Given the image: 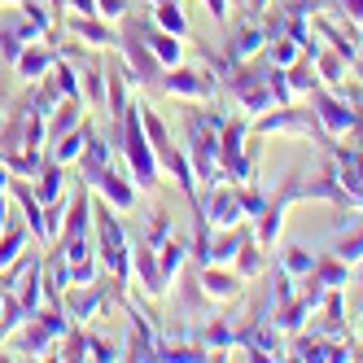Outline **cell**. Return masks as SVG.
<instances>
[{"label":"cell","instance_id":"cell-2","mask_svg":"<svg viewBox=\"0 0 363 363\" xmlns=\"http://www.w3.org/2000/svg\"><path fill=\"white\" fill-rule=\"evenodd\" d=\"M219 127H223V114H211V110H189L184 114V132H189V162H193V175L197 184H219Z\"/></svg>","mask_w":363,"mask_h":363},{"label":"cell","instance_id":"cell-15","mask_svg":"<svg viewBox=\"0 0 363 363\" xmlns=\"http://www.w3.org/2000/svg\"><path fill=\"white\" fill-rule=\"evenodd\" d=\"M66 31L74 40H84L88 48H118V27L106 18H96V13H70Z\"/></svg>","mask_w":363,"mask_h":363},{"label":"cell","instance_id":"cell-11","mask_svg":"<svg viewBox=\"0 0 363 363\" xmlns=\"http://www.w3.org/2000/svg\"><path fill=\"white\" fill-rule=\"evenodd\" d=\"M267 27H263V18H241L237 22V27H232V40H228V62H254L258 53H263V48H267Z\"/></svg>","mask_w":363,"mask_h":363},{"label":"cell","instance_id":"cell-1","mask_svg":"<svg viewBox=\"0 0 363 363\" xmlns=\"http://www.w3.org/2000/svg\"><path fill=\"white\" fill-rule=\"evenodd\" d=\"M110 140L118 149V158L127 162V175H132V184L140 193H153L158 189V175H162V162H158V153H153L149 136H145V123H140V106L132 101L123 114V123L110 127Z\"/></svg>","mask_w":363,"mask_h":363},{"label":"cell","instance_id":"cell-40","mask_svg":"<svg viewBox=\"0 0 363 363\" xmlns=\"http://www.w3.org/2000/svg\"><path fill=\"white\" fill-rule=\"evenodd\" d=\"M333 5H337V18L346 27H363V0H333Z\"/></svg>","mask_w":363,"mask_h":363},{"label":"cell","instance_id":"cell-38","mask_svg":"<svg viewBox=\"0 0 363 363\" xmlns=\"http://www.w3.org/2000/svg\"><path fill=\"white\" fill-rule=\"evenodd\" d=\"M171 232H175L171 211H153V219H149V228H145V241H149V245H162Z\"/></svg>","mask_w":363,"mask_h":363},{"label":"cell","instance_id":"cell-49","mask_svg":"<svg viewBox=\"0 0 363 363\" xmlns=\"http://www.w3.org/2000/svg\"><path fill=\"white\" fill-rule=\"evenodd\" d=\"M359 284H363V272H359Z\"/></svg>","mask_w":363,"mask_h":363},{"label":"cell","instance_id":"cell-41","mask_svg":"<svg viewBox=\"0 0 363 363\" xmlns=\"http://www.w3.org/2000/svg\"><path fill=\"white\" fill-rule=\"evenodd\" d=\"M201 5L211 9V18L219 22V27H228V22H232V0H201Z\"/></svg>","mask_w":363,"mask_h":363},{"label":"cell","instance_id":"cell-3","mask_svg":"<svg viewBox=\"0 0 363 363\" xmlns=\"http://www.w3.org/2000/svg\"><path fill=\"white\" fill-rule=\"evenodd\" d=\"M219 84H223V92L245 110V118H258V114H267V110L276 106V96H272V88H267V66L228 62V70L219 74Z\"/></svg>","mask_w":363,"mask_h":363},{"label":"cell","instance_id":"cell-46","mask_svg":"<svg viewBox=\"0 0 363 363\" xmlns=\"http://www.w3.org/2000/svg\"><path fill=\"white\" fill-rule=\"evenodd\" d=\"M0 311H5V294H0Z\"/></svg>","mask_w":363,"mask_h":363},{"label":"cell","instance_id":"cell-44","mask_svg":"<svg viewBox=\"0 0 363 363\" xmlns=\"http://www.w3.org/2000/svg\"><path fill=\"white\" fill-rule=\"evenodd\" d=\"M0 5H22V0H0Z\"/></svg>","mask_w":363,"mask_h":363},{"label":"cell","instance_id":"cell-35","mask_svg":"<svg viewBox=\"0 0 363 363\" xmlns=\"http://www.w3.org/2000/svg\"><path fill=\"white\" fill-rule=\"evenodd\" d=\"M101 276H106V263H101L96 254L74 258V263H70V284H92V280H101Z\"/></svg>","mask_w":363,"mask_h":363},{"label":"cell","instance_id":"cell-25","mask_svg":"<svg viewBox=\"0 0 363 363\" xmlns=\"http://www.w3.org/2000/svg\"><path fill=\"white\" fill-rule=\"evenodd\" d=\"M149 22H153V27H162V31H171V35H179V40L193 35L189 31V13H184L179 0H158V5H149Z\"/></svg>","mask_w":363,"mask_h":363},{"label":"cell","instance_id":"cell-48","mask_svg":"<svg viewBox=\"0 0 363 363\" xmlns=\"http://www.w3.org/2000/svg\"><path fill=\"white\" fill-rule=\"evenodd\" d=\"M145 5H158V0H145Z\"/></svg>","mask_w":363,"mask_h":363},{"label":"cell","instance_id":"cell-24","mask_svg":"<svg viewBox=\"0 0 363 363\" xmlns=\"http://www.w3.org/2000/svg\"><path fill=\"white\" fill-rule=\"evenodd\" d=\"M193 337L211 354H228V350H237V320H211V324H201Z\"/></svg>","mask_w":363,"mask_h":363},{"label":"cell","instance_id":"cell-30","mask_svg":"<svg viewBox=\"0 0 363 363\" xmlns=\"http://www.w3.org/2000/svg\"><path fill=\"white\" fill-rule=\"evenodd\" d=\"M333 254H337V258H346L350 267H359V263H363V219H354L350 228H342V232H337V245H333Z\"/></svg>","mask_w":363,"mask_h":363},{"label":"cell","instance_id":"cell-29","mask_svg":"<svg viewBox=\"0 0 363 363\" xmlns=\"http://www.w3.org/2000/svg\"><path fill=\"white\" fill-rule=\"evenodd\" d=\"M232 267H237V276H241V280H258V276L267 272V250L250 237V241L241 245V254L232 258Z\"/></svg>","mask_w":363,"mask_h":363},{"label":"cell","instance_id":"cell-33","mask_svg":"<svg viewBox=\"0 0 363 363\" xmlns=\"http://www.w3.org/2000/svg\"><path fill=\"white\" fill-rule=\"evenodd\" d=\"M280 267L289 272V276H306L311 267H315V250H306V245H284V250H280Z\"/></svg>","mask_w":363,"mask_h":363},{"label":"cell","instance_id":"cell-26","mask_svg":"<svg viewBox=\"0 0 363 363\" xmlns=\"http://www.w3.org/2000/svg\"><path fill=\"white\" fill-rule=\"evenodd\" d=\"M27 245H31V228L9 219L5 228H0V272H5L9 263H18V258L27 254Z\"/></svg>","mask_w":363,"mask_h":363},{"label":"cell","instance_id":"cell-12","mask_svg":"<svg viewBox=\"0 0 363 363\" xmlns=\"http://www.w3.org/2000/svg\"><path fill=\"white\" fill-rule=\"evenodd\" d=\"M88 189L101 193L114 211H136V184H132V175L118 171V167H106V171H96L88 179Z\"/></svg>","mask_w":363,"mask_h":363},{"label":"cell","instance_id":"cell-21","mask_svg":"<svg viewBox=\"0 0 363 363\" xmlns=\"http://www.w3.org/2000/svg\"><path fill=\"white\" fill-rule=\"evenodd\" d=\"M88 136H92V123L84 118L74 132H66V136H57V140H48V158L53 162H62V167H74L84 158V145H88Z\"/></svg>","mask_w":363,"mask_h":363},{"label":"cell","instance_id":"cell-27","mask_svg":"<svg viewBox=\"0 0 363 363\" xmlns=\"http://www.w3.org/2000/svg\"><path fill=\"white\" fill-rule=\"evenodd\" d=\"M311 276H315L320 284H328V289H346V284H350V263L328 250V254H315V267H311Z\"/></svg>","mask_w":363,"mask_h":363},{"label":"cell","instance_id":"cell-42","mask_svg":"<svg viewBox=\"0 0 363 363\" xmlns=\"http://www.w3.org/2000/svg\"><path fill=\"white\" fill-rule=\"evenodd\" d=\"M9 179H13V175H9V167H5V162H0V197H5V193H9Z\"/></svg>","mask_w":363,"mask_h":363},{"label":"cell","instance_id":"cell-5","mask_svg":"<svg viewBox=\"0 0 363 363\" xmlns=\"http://www.w3.org/2000/svg\"><path fill=\"white\" fill-rule=\"evenodd\" d=\"M118 62H123V70H127V79L132 84H145V88H158V79H162V66H158V57L149 53V44H145V35H140V18L136 13H127L123 22H118Z\"/></svg>","mask_w":363,"mask_h":363},{"label":"cell","instance_id":"cell-37","mask_svg":"<svg viewBox=\"0 0 363 363\" xmlns=\"http://www.w3.org/2000/svg\"><path fill=\"white\" fill-rule=\"evenodd\" d=\"M88 359H96V363H114V359H127V350L114 346V342H106V337H96V333H88Z\"/></svg>","mask_w":363,"mask_h":363},{"label":"cell","instance_id":"cell-47","mask_svg":"<svg viewBox=\"0 0 363 363\" xmlns=\"http://www.w3.org/2000/svg\"><path fill=\"white\" fill-rule=\"evenodd\" d=\"M232 5H245V0H232Z\"/></svg>","mask_w":363,"mask_h":363},{"label":"cell","instance_id":"cell-32","mask_svg":"<svg viewBox=\"0 0 363 363\" xmlns=\"http://www.w3.org/2000/svg\"><path fill=\"white\" fill-rule=\"evenodd\" d=\"M57 346H62L57 359H66V363H84V359H88V328H84V324H70V333L62 337Z\"/></svg>","mask_w":363,"mask_h":363},{"label":"cell","instance_id":"cell-43","mask_svg":"<svg viewBox=\"0 0 363 363\" xmlns=\"http://www.w3.org/2000/svg\"><path fill=\"white\" fill-rule=\"evenodd\" d=\"M354 74H359V79H363V53H359V62H354Z\"/></svg>","mask_w":363,"mask_h":363},{"label":"cell","instance_id":"cell-7","mask_svg":"<svg viewBox=\"0 0 363 363\" xmlns=\"http://www.w3.org/2000/svg\"><path fill=\"white\" fill-rule=\"evenodd\" d=\"M158 88L167 96H175V101H189V106H211V96L219 92V79H215L211 70H193V66L179 62V66L162 70Z\"/></svg>","mask_w":363,"mask_h":363},{"label":"cell","instance_id":"cell-9","mask_svg":"<svg viewBox=\"0 0 363 363\" xmlns=\"http://www.w3.org/2000/svg\"><path fill=\"white\" fill-rule=\"evenodd\" d=\"M132 284H140V294L153 298V302L167 298V289H171V280L158 267V245H149L145 237L132 241Z\"/></svg>","mask_w":363,"mask_h":363},{"label":"cell","instance_id":"cell-22","mask_svg":"<svg viewBox=\"0 0 363 363\" xmlns=\"http://www.w3.org/2000/svg\"><path fill=\"white\" fill-rule=\"evenodd\" d=\"M193 258V237H179V232H171V237L158 245V267L167 280H175L179 272H184V263Z\"/></svg>","mask_w":363,"mask_h":363},{"label":"cell","instance_id":"cell-28","mask_svg":"<svg viewBox=\"0 0 363 363\" xmlns=\"http://www.w3.org/2000/svg\"><path fill=\"white\" fill-rule=\"evenodd\" d=\"M284 79H289V92H294V101H306L311 92L320 88V74H315V62H311L306 53L294 62V66H284Z\"/></svg>","mask_w":363,"mask_h":363},{"label":"cell","instance_id":"cell-23","mask_svg":"<svg viewBox=\"0 0 363 363\" xmlns=\"http://www.w3.org/2000/svg\"><path fill=\"white\" fill-rule=\"evenodd\" d=\"M79 96H84V106L96 110V106H106V62H79Z\"/></svg>","mask_w":363,"mask_h":363},{"label":"cell","instance_id":"cell-36","mask_svg":"<svg viewBox=\"0 0 363 363\" xmlns=\"http://www.w3.org/2000/svg\"><path fill=\"white\" fill-rule=\"evenodd\" d=\"M237 197H241V211H245V219H258V215H263V206H267V193L258 189L254 179H250V184H237Z\"/></svg>","mask_w":363,"mask_h":363},{"label":"cell","instance_id":"cell-50","mask_svg":"<svg viewBox=\"0 0 363 363\" xmlns=\"http://www.w3.org/2000/svg\"><path fill=\"white\" fill-rule=\"evenodd\" d=\"M359 40H363V27H359Z\"/></svg>","mask_w":363,"mask_h":363},{"label":"cell","instance_id":"cell-6","mask_svg":"<svg viewBox=\"0 0 363 363\" xmlns=\"http://www.w3.org/2000/svg\"><path fill=\"white\" fill-rule=\"evenodd\" d=\"M118 280L106 272L101 280H92V284H70V289L62 294V306H66V315L74 320V324H92V320H101V315H110V306L118 302Z\"/></svg>","mask_w":363,"mask_h":363},{"label":"cell","instance_id":"cell-18","mask_svg":"<svg viewBox=\"0 0 363 363\" xmlns=\"http://www.w3.org/2000/svg\"><path fill=\"white\" fill-rule=\"evenodd\" d=\"M53 62H57V48L48 44V40H35V44L22 48V57L13 62V74H18L22 84H35V79H44V74L53 70Z\"/></svg>","mask_w":363,"mask_h":363},{"label":"cell","instance_id":"cell-34","mask_svg":"<svg viewBox=\"0 0 363 363\" xmlns=\"http://www.w3.org/2000/svg\"><path fill=\"white\" fill-rule=\"evenodd\" d=\"M62 223H66V197L44 206V232H40V245H57V237H62Z\"/></svg>","mask_w":363,"mask_h":363},{"label":"cell","instance_id":"cell-19","mask_svg":"<svg viewBox=\"0 0 363 363\" xmlns=\"http://www.w3.org/2000/svg\"><path fill=\"white\" fill-rule=\"evenodd\" d=\"M127 106H132V92H127V70H123V62H106V110H110V127L123 123Z\"/></svg>","mask_w":363,"mask_h":363},{"label":"cell","instance_id":"cell-17","mask_svg":"<svg viewBox=\"0 0 363 363\" xmlns=\"http://www.w3.org/2000/svg\"><path fill=\"white\" fill-rule=\"evenodd\" d=\"M140 35H145L149 53L158 57V66H162V70H171V66L184 62V40H179V35H171V31H162V27H153L149 18H140Z\"/></svg>","mask_w":363,"mask_h":363},{"label":"cell","instance_id":"cell-14","mask_svg":"<svg viewBox=\"0 0 363 363\" xmlns=\"http://www.w3.org/2000/svg\"><path fill=\"white\" fill-rule=\"evenodd\" d=\"M197 284L206 289V298L211 302H237L241 298V276H237V267H219V263H206V267H197Z\"/></svg>","mask_w":363,"mask_h":363},{"label":"cell","instance_id":"cell-20","mask_svg":"<svg viewBox=\"0 0 363 363\" xmlns=\"http://www.w3.org/2000/svg\"><path fill=\"white\" fill-rule=\"evenodd\" d=\"M31 189H35L40 206H48V201H62V197H66V189H70V167H62V162H53V158H48V162H44V171L31 179Z\"/></svg>","mask_w":363,"mask_h":363},{"label":"cell","instance_id":"cell-45","mask_svg":"<svg viewBox=\"0 0 363 363\" xmlns=\"http://www.w3.org/2000/svg\"><path fill=\"white\" fill-rule=\"evenodd\" d=\"M0 106H5V88H0Z\"/></svg>","mask_w":363,"mask_h":363},{"label":"cell","instance_id":"cell-16","mask_svg":"<svg viewBox=\"0 0 363 363\" xmlns=\"http://www.w3.org/2000/svg\"><path fill=\"white\" fill-rule=\"evenodd\" d=\"M311 62H315V74H320V84L324 88H346L350 84V74H354V62L350 57H342V53H337V48H311V53H306Z\"/></svg>","mask_w":363,"mask_h":363},{"label":"cell","instance_id":"cell-13","mask_svg":"<svg viewBox=\"0 0 363 363\" xmlns=\"http://www.w3.org/2000/svg\"><path fill=\"white\" fill-rule=\"evenodd\" d=\"M57 346V337L48 333L35 315H27L18 328H13V337H9V350L13 354H22V359H48V350Z\"/></svg>","mask_w":363,"mask_h":363},{"label":"cell","instance_id":"cell-39","mask_svg":"<svg viewBox=\"0 0 363 363\" xmlns=\"http://www.w3.org/2000/svg\"><path fill=\"white\" fill-rule=\"evenodd\" d=\"M127 13H132V0H96V18L114 22V27H118Z\"/></svg>","mask_w":363,"mask_h":363},{"label":"cell","instance_id":"cell-31","mask_svg":"<svg viewBox=\"0 0 363 363\" xmlns=\"http://www.w3.org/2000/svg\"><path fill=\"white\" fill-rule=\"evenodd\" d=\"M263 53H267V66H280V70H284V66H294V62L302 57V44H298L294 35H272Z\"/></svg>","mask_w":363,"mask_h":363},{"label":"cell","instance_id":"cell-8","mask_svg":"<svg viewBox=\"0 0 363 363\" xmlns=\"http://www.w3.org/2000/svg\"><path fill=\"white\" fill-rule=\"evenodd\" d=\"M311 101V110H315V118H320V127L328 132V140H342V136H350L354 132V114H359V106L350 96H337L333 88H315L306 96Z\"/></svg>","mask_w":363,"mask_h":363},{"label":"cell","instance_id":"cell-4","mask_svg":"<svg viewBox=\"0 0 363 363\" xmlns=\"http://www.w3.org/2000/svg\"><path fill=\"white\" fill-rule=\"evenodd\" d=\"M254 136H298V140H315V145H333L328 132L320 127L315 110H306L302 101H289V106H272L267 114L250 118Z\"/></svg>","mask_w":363,"mask_h":363},{"label":"cell","instance_id":"cell-10","mask_svg":"<svg viewBox=\"0 0 363 363\" xmlns=\"http://www.w3.org/2000/svg\"><path fill=\"white\" fill-rule=\"evenodd\" d=\"M123 306H127V342H123V350H127V359H136V363H153L158 359V328H153V315H145L140 306H132L127 298H118Z\"/></svg>","mask_w":363,"mask_h":363}]
</instances>
